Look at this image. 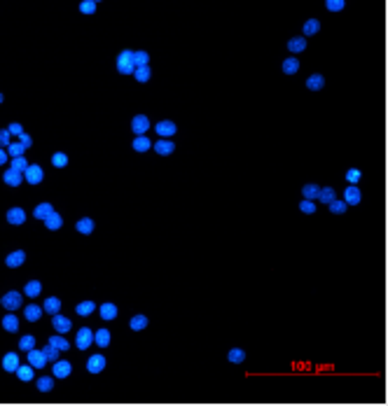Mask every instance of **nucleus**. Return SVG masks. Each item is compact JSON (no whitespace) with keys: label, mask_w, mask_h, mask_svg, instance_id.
I'll return each instance as SVG.
<instances>
[{"label":"nucleus","mask_w":388,"mask_h":406,"mask_svg":"<svg viewBox=\"0 0 388 406\" xmlns=\"http://www.w3.org/2000/svg\"><path fill=\"white\" fill-rule=\"evenodd\" d=\"M136 66H133V52L131 49H124L122 54L117 56V72L122 75H133Z\"/></svg>","instance_id":"f257e3e1"},{"label":"nucleus","mask_w":388,"mask_h":406,"mask_svg":"<svg viewBox=\"0 0 388 406\" xmlns=\"http://www.w3.org/2000/svg\"><path fill=\"white\" fill-rule=\"evenodd\" d=\"M23 303V294L21 292H7V294L0 296V306L5 308V311H17V308H21Z\"/></svg>","instance_id":"f03ea898"},{"label":"nucleus","mask_w":388,"mask_h":406,"mask_svg":"<svg viewBox=\"0 0 388 406\" xmlns=\"http://www.w3.org/2000/svg\"><path fill=\"white\" fill-rule=\"evenodd\" d=\"M23 180H26L28 185H40V182L44 180V170L40 168L38 164H28V168L23 170Z\"/></svg>","instance_id":"7ed1b4c3"},{"label":"nucleus","mask_w":388,"mask_h":406,"mask_svg":"<svg viewBox=\"0 0 388 406\" xmlns=\"http://www.w3.org/2000/svg\"><path fill=\"white\" fill-rule=\"evenodd\" d=\"M91 343H94V332L89 329V327L78 329V334H75V346H78L80 350H89Z\"/></svg>","instance_id":"20e7f679"},{"label":"nucleus","mask_w":388,"mask_h":406,"mask_svg":"<svg viewBox=\"0 0 388 406\" xmlns=\"http://www.w3.org/2000/svg\"><path fill=\"white\" fill-rule=\"evenodd\" d=\"M87 371H89V373H101V371H106V355H101V352H94V355L87 360Z\"/></svg>","instance_id":"39448f33"},{"label":"nucleus","mask_w":388,"mask_h":406,"mask_svg":"<svg viewBox=\"0 0 388 406\" xmlns=\"http://www.w3.org/2000/svg\"><path fill=\"white\" fill-rule=\"evenodd\" d=\"M28 357V364L33 369H44V364H47V357H44L42 350H38V348H31V350L26 352Z\"/></svg>","instance_id":"423d86ee"},{"label":"nucleus","mask_w":388,"mask_h":406,"mask_svg":"<svg viewBox=\"0 0 388 406\" xmlns=\"http://www.w3.org/2000/svg\"><path fill=\"white\" fill-rule=\"evenodd\" d=\"M131 129H133L136 136H145V133L150 131V119H148L145 115H136L131 119Z\"/></svg>","instance_id":"0eeeda50"},{"label":"nucleus","mask_w":388,"mask_h":406,"mask_svg":"<svg viewBox=\"0 0 388 406\" xmlns=\"http://www.w3.org/2000/svg\"><path fill=\"white\" fill-rule=\"evenodd\" d=\"M362 201V192L358 185H349L344 192V203L346 206H358V203Z\"/></svg>","instance_id":"6e6552de"},{"label":"nucleus","mask_w":388,"mask_h":406,"mask_svg":"<svg viewBox=\"0 0 388 406\" xmlns=\"http://www.w3.org/2000/svg\"><path fill=\"white\" fill-rule=\"evenodd\" d=\"M72 371V364L66 362V360H56L54 362V369H52V376L54 378H68Z\"/></svg>","instance_id":"1a4fd4ad"},{"label":"nucleus","mask_w":388,"mask_h":406,"mask_svg":"<svg viewBox=\"0 0 388 406\" xmlns=\"http://www.w3.org/2000/svg\"><path fill=\"white\" fill-rule=\"evenodd\" d=\"M152 147H155V152L159 154V157H168V154L176 152V145H173V140H168V138H159Z\"/></svg>","instance_id":"9d476101"},{"label":"nucleus","mask_w":388,"mask_h":406,"mask_svg":"<svg viewBox=\"0 0 388 406\" xmlns=\"http://www.w3.org/2000/svg\"><path fill=\"white\" fill-rule=\"evenodd\" d=\"M52 324H54L56 334H68V332L72 329V322H70V320H68L66 315H59V313L52 318Z\"/></svg>","instance_id":"9b49d317"},{"label":"nucleus","mask_w":388,"mask_h":406,"mask_svg":"<svg viewBox=\"0 0 388 406\" xmlns=\"http://www.w3.org/2000/svg\"><path fill=\"white\" fill-rule=\"evenodd\" d=\"M155 131L159 133V138H171V136H176L178 126L173 124L171 119H164V121H159V124L155 126Z\"/></svg>","instance_id":"f8f14e48"},{"label":"nucleus","mask_w":388,"mask_h":406,"mask_svg":"<svg viewBox=\"0 0 388 406\" xmlns=\"http://www.w3.org/2000/svg\"><path fill=\"white\" fill-rule=\"evenodd\" d=\"M5 217H7V222H10V224L21 226L23 222H26V210H23V208H10Z\"/></svg>","instance_id":"ddd939ff"},{"label":"nucleus","mask_w":388,"mask_h":406,"mask_svg":"<svg viewBox=\"0 0 388 406\" xmlns=\"http://www.w3.org/2000/svg\"><path fill=\"white\" fill-rule=\"evenodd\" d=\"M23 262H26V252H23V250H14V252H10L5 259V264L10 269H19V266H23Z\"/></svg>","instance_id":"4468645a"},{"label":"nucleus","mask_w":388,"mask_h":406,"mask_svg":"<svg viewBox=\"0 0 388 406\" xmlns=\"http://www.w3.org/2000/svg\"><path fill=\"white\" fill-rule=\"evenodd\" d=\"M3 180L10 187H19L23 182V173H19V170H14V168H7L5 173H3Z\"/></svg>","instance_id":"2eb2a0df"},{"label":"nucleus","mask_w":388,"mask_h":406,"mask_svg":"<svg viewBox=\"0 0 388 406\" xmlns=\"http://www.w3.org/2000/svg\"><path fill=\"white\" fill-rule=\"evenodd\" d=\"M3 329L10 332V334H14V332H19V318L14 315V311H7V315L3 318Z\"/></svg>","instance_id":"dca6fc26"},{"label":"nucleus","mask_w":388,"mask_h":406,"mask_svg":"<svg viewBox=\"0 0 388 406\" xmlns=\"http://www.w3.org/2000/svg\"><path fill=\"white\" fill-rule=\"evenodd\" d=\"M52 213H54V206H52V203H38L33 208V217L35 220H42V222L47 220Z\"/></svg>","instance_id":"f3484780"},{"label":"nucleus","mask_w":388,"mask_h":406,"mask_svg":"<svg viewBox=\"0 0 388 406\" xmlns=\"http://www.w3.org/2000/svg\"><path fill=\"white\" fill-rule=\"evenodd\" d=\"M59 311H61V299H59V296H47V299H44V306H42V313L56 315Z\"/></svg>","instance_id":"a211bd4d"},{"label":"nucleus","mask_w":388,"mask_h":406,"mask_svg":"<svg viewBox=\"0 0 388 406\" xmlns=\"http://www.w3.org/2000/svg\"><path fill=\"white\" fill-rule=\"evenodd\" d=\"M23 318H26L28 322H38V320L42 318V306H35V303H28V306L23 308Z\"/></svg>","instance_id":"6ab92c4d"},{"label":"nucleus","mask_w":388,"mask_h":406,"mask_svg":"<svg viewBox=\"0 0 388 406\" xmlns=\"http://www.w3.org/2000/svg\"><path fill=\"white\" fill-rule=\"evenodd\" d=\"M19 355L17 352H7L5 357H3V369H5V371H10V373H14L17 371V367H19Z\"/></svg>","instance_id":"aec40b11"},{"label":"nucleus","mask_w":388,"mask_h":406,"mask_svg":"<svg viewBox=\"0 0 388 406\" xmlns=\"http://www.w3.org/2000/svg\"><path fill=\"white\" fill-rule=\"evenodd\" d=\"M40 292H42V283L40 280H28L26 285H23V296L35 299V296H40Z\"/></svg>","instance_id":"412c9836"},{"label":"nucleus","mask_w":388,"mask_h":406,"mask_svg":"<svg viewBox=\"0 0 388 406\" xmlns=\"http://www.w3.org/2000/svg\"><path fill=\"white\" fill-rule=\"evenodd\" d=\"M17 378L19 380H23V383H28V380H33V376H35V369L31 367V364H19L17 367Z\"/></svg>","instance_id":"4be33fe9"},{"label":"nucleus","mask_w":388,"mask_h":406,"mask_svg":"<svg viewBox=\"0 0 388 406\" xmlns=\"http://www.w3.org/2000/svg\"><path fill=\"white\" fill-rule=\"evenodd\" d=\"M323 87H325V77H323L321 72H316V75H311L309 80H306V89H309V91H321Z\"/></svg>","instance_id":"5701e85b"},{"label":"nucleus","mask_w":388,"mask_h":406,"mask_svg":"<svg viewBox=\"0 0 388 406\" xmlns=\"http://www.w3.org/2000/svg\"><path fill=\"white\" fill-rule=\"evenodd\" d=\"M44 226H47V229H50V231L61 229V226H63V217H61V215H59V213H56V210H54V213H52L50 217L44 220Z\"/></svg>","instance_id":"b1692460"},{"label":"nucleus","mask_w":388,"mask_h":406,"mask_svg":"<svg viewBox=\"0 0 388 406\" xmlns=\"http://www.w3.org/2000/svg\"><path fill=\"white\" fill-rule=\"evenodd\" d=\"M94 343L99 348H108V346H110V332H108V329L94 332Z\"/></svg>","instance_id":"393cba45"},{"label":"nucleus","mask_w":388,"mask_h":406,"mask_svg":"<svg viewBox=\"0 0 388 406\" xmlns=\"http://www.w3.org/2000/svg\"><path fill=\"white\" fill-rule=\"evenodd\" d=\"M50 346H54V348H59L61 352H66L68 348H70V343H68V339L63 334H54V336H50Z\"/></svg>","instance_id":"a878e982"},{"label":"nucleus","mask_w":388,"mask_h":406,"mask_svg":"<svg viewBox=\"0 0 388 406\" xmlns=\"http://www.w3.org/2000/svg\"><path fill=\"white\" fill-rule=\"evenodd\" d=\"M96 311V303L94 301H82L75 306V313L80 315V318H87V315H91Z\"/></svg>","instance_id":"bb28decb"},{"label":"nucleus","mask_w":388,"mask_h":406,"mask_svg":"<svg viewBox=\"0 0 388 406\" xmlns=\"http://www.w3.org/2000/svg\"><path fill=\"white\" fill-rule=\"evenodd\" d=\"M35 388L40 390V392H52L54 390V376H42V378L35 380Z\"/></svg>","instance_id":"cd10ccee"},{"label":"nucleus","mask_w":388,"mask_h":406,"mask_svg":"<svg viewBox=\"0 0 388 406\" xmlns=\"http://www.w3.org/2000/svg\"><path fill=\"white\" fill-rule=\"evenodd\" d=\"M150 147H152L150 138H148V136H136V140H133V149H136V152H148Z\"/></svg>","instance_id":"c85d7f7f"},{"label":"nucleus","mask_w":388,"mask_h":406,"mask_svg":"<svg viewBox=\"0 0 388 406\" xmlns=\"http://www.w3.org/2000/svg\"><path fill=\"white\" fill-rule=\"evenodd\" d=\"M297 70H300V61L295 59V56L283 61V72H285V75H295Z\"/></svg>","instance_id":"c756f323"},{"label":"nucleus","mask_w":388,"mask_h":406,"mask_svg":"<svg viewBox=\"0 0 388 406\" xmlns=\"http://www.w3.org/2000/svg\"><path fill=\"white\" fill-rule=\"evenodd\" d=\"M99 311H101V318H103V320H115L117 318V306H115V303H103Z\"/></svg>","instance_id":"7c9ffc66"},{"label":"nucleus","mask_w":388,"mask_h":406,"mask_svg":"<svg viewBox=\"0 0 388 406\" xmlns=\"http://www.w3.org/2000/svg\"><path fill=\"white\" fill-rule=\"evenodd\" d=\"M334 198H337V192H334L332 187H325V189H321V192H318V201L325 203V206H327V203H332Z\"/></svg>","instance_id":"2f4dec72"},{"label":"nucleus","mask_w":388,"mask_h":406,"mask_svg":"<svg viewBox=\"0 0 388 406\" xmlns=\"http://www.w3.org/2000/svg\"><path fill=\"white\" fill-rule=\"evenodd\" d=\"M288 49L293 52V54H300V52L306 49V38H293L288 42Z\"/></svg>","instance_id":"473e14b6"},{"label":"nucleus","mask_w":388,"mask_h":406,"mask_svg":"<svg viewBox=\"0 0 388 406\" xmlns=\"http://www.w3.org/2000/svg\"><path fill=\"white\" fill-rule=\"evenodd\" d=\"M75 229L80 231V234H91L94 231V220H89V217H82V220H78V224H75Z\"/></svg>","instance_id":"72a5a7b5"},{"label":"nucleus","mask_w":388,"mask_h":406,"mask_svg":"<svg viewBox=\"0 0 388 406\" xmlns=\"http://www.w3.org/2000/svg\"><path fill=\"white\" fill-rule=\"evenodd\" d=\"M318 31H321V23H318V19H309V21L304 23V35H302V38H311V35H316Z\"/></svg>","instance_id":"f704fd0d"},{"label":"nucleus","mask_w":388,"mask_h":406,"mask_svg":"<svg viewBox=\"0 0 388 406\" xmlns=\"http://www.w3.org/2000/svg\"><path fill=\"white\" fill-rule=\"evenodd\" d=\"M129 327H131L133 332H143L145 327H148V318H145V315H133L131 322H129Z\"/></svg>","instance_id":"c9c22d12"},{"label":"nucleus","mask_w":388,"mask_h":406,"mask_svg":"<svg viewBox=\"0 0 388 406\" xmlns=\"http://www.w3.org/2000/svg\"><path fill=\"white\" fill-rule=\"evenodd\" d=\"M5 152H7V157H12V159H14V157H23L26 147H23L21 143H10V145L5 147Z\"/></svg>","instance_id":"e433bc0d"},{"label":"nucleus","mask_w":388,"mask_h":406,"mask_svg":"<svg viewBox=\"0 0 388 406\" xmlns=\"http://www.w3.org/2000/svg\"><path fill=\"white\" fill-rule=\"evenodd\" d=\"M150 63V54L148 52H133V66L136 68H143Z\"/></svg>","instance_id":"4c0bfd02"},{"label":"nucleus","mask_w":388,"mask_h":406,"mask_svg":"<svg viewBox=\"0 0 388 406\" xmlns=\"http://www.w3.org/2000/svg\"><path fill=\"white\" fill-rule=\"evenodd\" d=\"M52 166H54V168H66V166H68V154L54 152V154H52Z\"/></svg>","instance_id":"58836bf2"},{"label":"nucleus","mask_w":388,"mask_h":406,"mask_svg":"<svg viewBox=\"0 0 388 406\" xmlns=\"http://www.w3.org/2000/svg\"><path fill=\"white\" fill-rule=\"evenodd\" d=\"M318 192H321V187L318 185H304V189H302V194H304V198L306 201H313V198H318Z\"/></svg>","instance_id":"ea45409f"},{"label":"nucleus","mask_w":388,"mask_h":406,"mask_svg":"<svg viewBox=\"0 0 388 406\" xmlns=\"http://www.w3.org/2000/svg\"><path fill=\"white\" fill-rule=\"evenodd\" d=\"M31 348H35V336H31V334L21 336V339H19V350H21V352H28Z\"/></svg>","instance_id":"a19ab883"},{"label":"nucleus","mask_w":388,"mask_h":406,"mask_svg":"<svg viewBox=\"0 0 388 406\" xmlns=\"http://www.w3.org/2000/svg\"><path fill=\"white\" fill-rule=\"evenodd\" d=\"M133 77L138 80V82H148L152 77V70H150V66H143V68H136L133 70Z\"/></svg>","instance_id":"79ce46f5"},{"label":"nucleus","mask_w":388,"mask_h":406,"mask_svg":"<svg viewBox=\"0 0 388 406\" xmlns=\"http://www.w3.org/2000/svg\"><path fill=\"white\" fill-rule=\"evenodd\" d=\"M327 208H330V213H332V215H342V213H346L349 206H346L344 201H337V198H334L332 203H327Z\"/></svg>","instance_id":"37998d69"},{"label":"nucleus","mask_w":388,"mask_h":406,"mask_svg":"<svg viewBox=\"0 0 388 406\" xmlns=\"http://www.w3.org/2000/svg\"><path fill=\"white\" fill-rule=\"evenodd\" d=\"M42 352H44V357H47L50 362H56V360H59V355H61V350H59V348H54V346H50V343L42 348Z\"/></svg>","instance_id":"c03bdc74"},{"label":"nucleus","mask_w":388,"mask_h":406,"mask_svg":"<svg viewBox=\"0 0 388 406\" xmlns=\"http://www.w3.org/2000/svg\"><path fill=\"white\" fill-rule=\"evenodd\" d=\"M246 360V352L241 350V348H232V350H229V362L232 364H241Z\"/></svg>","instance_id":"a18cd8bd"},{"label":"nucleus","mask_w":388,"mask_h":406,"mask_svg":"<svg viewBox=\"0 0 388 406\" xmlns=\"http://www.w3.org/2000/svg\"><path fill=\"white\" fill-rule=\"evenodd\" d=\"M360 177H362V173L358 168L346 170V182H349V185H358V182H360Z\"/></svg>","instance_id":"49530a36"},{"label":"nucleus","mask_w":388,"mask_h":406,"mask_svg":"<svg viewBox=\"0 0 388 406\" xmlns=\"http://www.w3.org/2000/svg\"><path fill=\"white\" fill-rule=\"evenodd\" d=\"M12 168L19 170V173H23V170L28 168V161L23 159V157H14V159H12Z\"/></svg>","instance_id":"de8ad7c7"},{"label":"nucleus","mask_w":388,"mask_h":406,"mask_svg":"<svg viewBox=\"0 0 388 406\" xmlns=\"http://www.w3.org/2000/svg\"><path fill=\"white\" fill-rule=\"evenodd\" d=\"M80 12H82V14H94V12H96V0H84L82 5H80Z\"/></svg>","instance_id":"09e8293b"},{"label":"nucleus","mask_w":388,"mask_h":406,"mask_svg":"<svg viewBox=\"0 0 388 406\" xmlns=\"http://www.w3.org/2000/svg\"><path fill=\"white\" fill-rule=\"evenodd\" d=\"M300 210H302V213H306V215H313V213H316V203L306 201V198H304V201L300 203Z\"/></svg>","instance_id":"8fccbe9b"},{"label":"nucleus","mask_w":388,"mask_h":406,"mask_svg":"<svg viewBox=\"0 0 388 406\" xmlns=\"http://www.w3.org/2000/svg\"><path fill=\"white\" fill-rule=\"evenodd\" d=\"M344 5H346L344 0H327V3H325V7H327L330 12H339V10H344Z\"/></svg>","instance_id":"3c124183"},{"label":"nucleus","mask_w":388,"mask_h":406,"mask_svg":"<svg viewBox=\"0 0 388 406\" xmlns=\"http://www.w3.org/2000/svg\"><path fill=\"white\" fill-rule=\"evenodd\" d=\"M7 133H10V136H21V133H23V126L19 124V121H12L10 126H7Z\"/></svg>","instance_id":"603ef678"},{"label":"nucleus","mask_w":388,"mask_h":406,"mask_svg":"<svg viewBox=\"0 0 388 406\" xmlns=\"http://www.w3.org/2000/svg\"><path fill=\"white\" fill-rule=\"evenodd\" d=\"M19 143H21L23 145V147H31V145H33V138H31V136H28V133H21V136H19Z\"/></svg>","instance_id":"864d4df0"},{"label":"nucleus","mask_w":388,"mask_h":406,"mask_svg":"<svg viewBox=\"0 0 388 406\" xmlns=\"http://www.w3.org/2000/svg\"><path fill=\"white\" fill-rule=\"evenodd\" d=\"M10 145V133H7V129H3L0 131V147H7Z\"/></svg>","instance_id":"5fc2aeb1"},{"label":"nucleus","mask_w":388,"mask_h":406,"mask_svg":"<svg viewBox=\"0 0 388 406\" xmlns=\"http://www.w3.org/2000/svg\"><path fill=\"white\" fill-rule=\"evenodd\" d=\"M7 159H10V157H7L5 147H0V166H5V164H7Z\"/></svg>","instance_id":"6e6d98bb"},{"label":"nucleus","mask_w":388,"mask_h":406,"mask_svg":"<svg viewBox=\"0 0 388 406\" xmlns=\"http://www.w3.org/2000/svg\"><path fill=\"white\" fill-rule=\"evenodd\" d=\"M3 100H5V96H3V93H0V103H3Z\"/></svg>","instance_id":"4d7b16f0"}]
</instances>
